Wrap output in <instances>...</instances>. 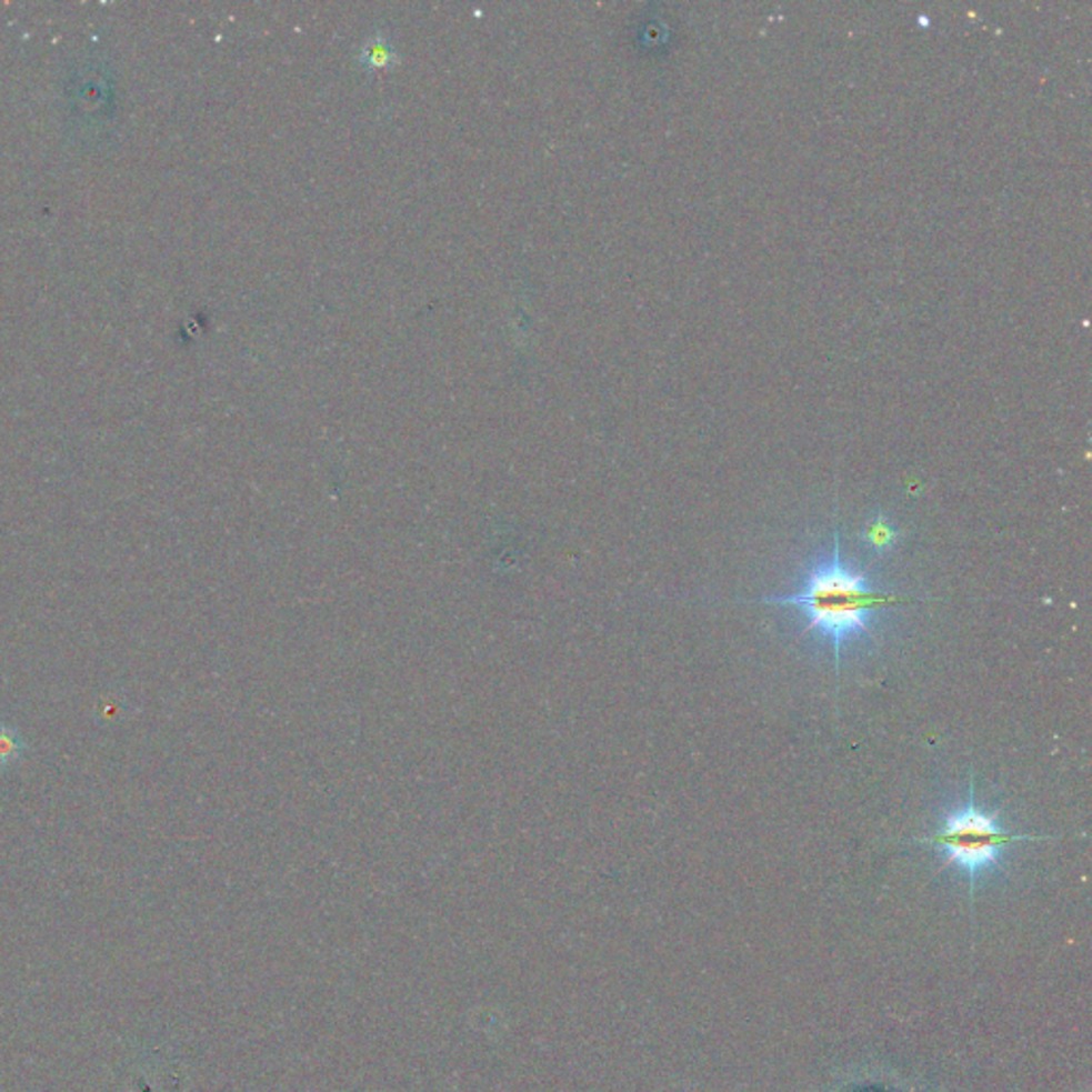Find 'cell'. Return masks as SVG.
<instances>
[{
	"label": "cell",
	"mask_w": 1092,
	"mask_h": 1092,
	"mask_svg": "<svg viewBox=\"0 0 1092 1092\" xmlns=\"http://www.w3.org/2000/svg\"><path fill=\"white\" fill-rule=\"evenodd\" d=\"M1054 836L1045 834H1020L1003 826L1001 811L984 809L978 804L973 792V779L969 781L966 800L948 809L941 826L933 834L913 839V843L933 848L941 853L943 866H956L960 873L966 875L971 899L978 880L1001 864L1003 855L1015 843L1024 841H1048Z\"/></svg>",
	"instance_id": "7a4b0ae2"
},
{
	"label": "cell",
	"mask_w": 1092,
	"mask_h": 1092,
	"mask_svg": "<svg viewBox=\"0 0 1092 1092\" xmlns=\"http://www.w3.org/2000/svg\"><path fill=\"white\" fill-rule=\"evenodd\" d=\"M22 755H24V743L20 734L9 725H0V769L20 762Z\"/></svg>",
	"instance_id": "5b68a950"
},
{
	"label": "cell",
	"mask_w": 1092,
	"mask_h": 1092,
	"mask_svg": "<svg viewBox=\"0 0 1092 1092\" xmlns=\"http://www.w3.org/2000/svg\"><path fill=\"white\" fill-rule=\"evenodd\" d=\"M899 538H901L899 528L883 512H878L860 533V542L878 558L888 555L896 547Z\"/></svg>",
	"instance_id": "3957f363"
},
{
	"label": "cell",
	"mask_w": 1092,
	"mask_h": 1092,
	"mask_svg": "<svg viewBox=\"0 0 1092 1092\" xmlns=\"http://www.w3.org/2000/svg\"><path fill=\"white\" fill-rule=\"evenodd\" d=\"M359 58H361V62H363L365 67L370 64V67H375V69H389L391 64H395V62H398V58H400V56H398L395 48L391 46V41H389L387 37H382V34H373V37H370V39L365 41V46L361 48Z\"/></svg>",
	"instance_id": "277c9868"
},
{
	"label": "cell",
	"mask_w": 1092,
	"mask_h": 1092,
	"mask_svg": "<svg viewBox=\"0 0 1092 1092\" xmlns=\"http://www.w3.org/2000/svg\"><path fill=\"white\" fill-rule=\"evenodd\" d=\"M747 602L797 609L804 614V634L815 632L830 644L839 683L843 647L855 637L871 634L875 614L880 611L913 604L918 600L885 591L883 587L875 585V581L864 570L843 560L841 533L836 528L832 551L828 553L826 560L818 561L807 570L802 585L797 591L785 595L755 598Z\"/></svg>",
	"instance_id": "6da1fadb"
}]
</instances>
